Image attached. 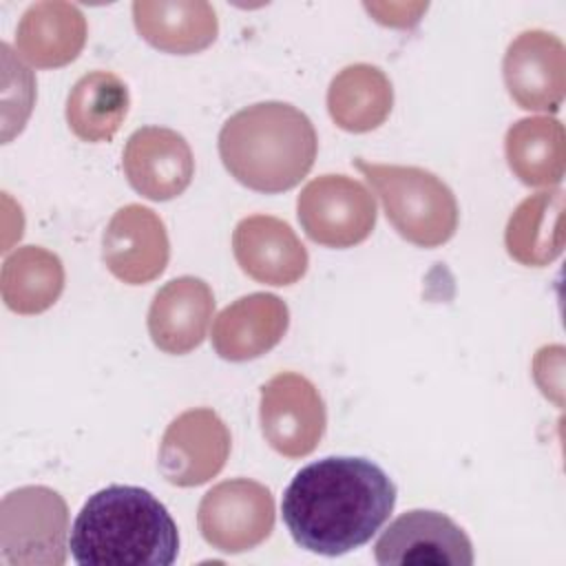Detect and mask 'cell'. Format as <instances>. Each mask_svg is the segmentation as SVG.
Here are the masks:
<instances>
[{
    "label": "cell",
    "instance_id": "6da1fadb",
    "mask_svg": "<svg viewBox=\"0 0 566 566\" xmlns=\"http://www.w3.org/2000/svg\"><path fill=\"white\" fill-rule=\"evenodd\" d=\"M396 484L371 460L327 455L303 467L281 502L292 539L316 555L338 557L367 544L389 520Z\"/></svg>",
    "mask_w": 566,
    "mask_h": 566
},
{
    "label": "cell",
    "instance_id": "7a4b0ae2",
    "mask_svg": "<svg viewBox=\"0 0 566 566\" xmlns=\"http://www.w3.org/2000/svg\"><path fill=\"white\" fill-rule=\"evenodd\" d=\"M69 548L82 566H170L179 555V531L150 491L111 484L80 509Z\"/></svg>",
    "mask_w": 566,
    "mask_h": 566
},
{
    "label": "cell",
    "instance_id": "3957f363",
    "mask_svg": "<svg viewBox=\"0 0 566 566\" xmlns=\"http://www.w3.org/2000/svg\"><path fill=\"white\" fill-rule=\"evenodd\" d=\"M318 137L310 117L287 102H259L230 115L219 133L226 170L256 192H285L314 166Z\"/></svg>",
    "mask_w": 566,
    "mask_h": 566
},
{
    "label": "cell",
    "instance_id": "277c9868",
    "mask_svg": "<svg viewBox=\"0 0 566 566\" xmlns=\"http://www.w3.org/2000/svg\"><path fill=\"white\" fill-rule=\"evenodd\" d=\"M354 164L371 184L387 219L402 239L420 248H436L455 234L458 201L438 175L418 166L371 164L363 159Z\"/></svg>",
    "mask_w": 566,
    "mask_h": 566
},
{
    "label": "cell",
    "instance_id": "5b68a950",
    "mask_svg": "<svg viewBox=\"0 0 566 566\" xmlns=\"http://www.w3.org/2000/svg\"><path fill=\"white\" fill-rule=\"evenodd\" d=\"M69 509L49 486H20L0 504V562L4 566H62Z\"/></svg>",
    "mask_w": 566,
    "mask_h": 566
},
{
    "label": "cell",
    "instance_id": "8992f818",
    "mask_svg": "<svg viewBox=\"0 0 566 566\" xmlns=\"http://www.w3.org/2000/svg\"><path fill=\"white\" fill-rule=\"evenodd\" d=\"M296 214L305 234L327 248L363 243L376 226V199L347 175H321L296 199Z\"/></svg>",
    "mask_w": 566,
    "mask_h": 566
},
{
    "label": "cell",
    "instance_id": "52a82bcc",
    "mask_svg": "<svg viewBox=\"0 0 566 566\" xmlns=\"http://www.w3.org/2000/svg\"><path fill=\"white\" fill-rule=\"evenodd\" d=\"M201 537L217 551L245 553L274 528V497L263 484L234 478L214 484L199 502Z\"/></svg>",
    "mask_w": 566,
    "mask_h": 566
},
{
    "label": "cell",
    "instance_id": "ba28073f",
    "mask_svg": "<svg viewBox=\"0 0 566 566\" xmlns=\"http://www.w3.org/2000/svg\"><path fill=\"white\" fill-rule=\"evenodd\" d=\"M261 431L268 444L285 458L310 455L327 424L325 402L303 374L281 371L261 387Z\"/></svg>",
    "mask_w": 566,
    "mask_h": 566
},
{
    "label": "cell",
    "instance_id": "9c48e42d",
    "mask_svg": "<svg viewBox=\"0 0 566 566\" xmlns=\"http://www.w3.org/2000/svg\"><path fill=\"white\" fill-rule=\"evenodd\" d=\"M230 429L208 407L179 413L159 442V471L175 486H199L214 478L230 455Z\"/></svg>",
    "mask_w": 566,
    "mask_h": 566
},
{
    "label": "cell",
    "instance_id": "30bf717a",
    "mask_svg": "<svg viewBox=\"0 0 566 566\" xmlns=\"http://www.w3.org/2000/svg\"><path fill=\"white\" fill-rule=\"evenodd\" d=\"M374 557L380 566H471L473 546L469 535L449 515L427 509H413L396 517L382 531L374 546Z\"/></svg>",
    "mask_w": 566,
    "mask_h": 566
},
{
    "label": "cell",
    "instance_id": "8fae6325",
    "mask_svg": "<svg viewBox=\"0 0 566 566\" xmlns=\"http://www.w3.org/2000/svg\"><path fill=\"white\" fill-rule=\"evenodd\" d=\"M502 75L509 95L524 111H557L566 91V49L553 33H520L506 49Z\"/></svg>",
    "mask_w": 566,
    "mask_h": 566
},
{
    "label": "cell",
    "instance_id": "7c38bea8",
    "mask_svg": "<svg viewBox=\"0 0 566 566\" xmlns=\"http://www.w3.org/2000/svg\"><path fill=\"white\" fill-rule=\"evenodd\" d=\"M170 256V241L164 221L146 206L119 208L102 237V259L108 272L128 283L142 285L157 279Z\"/></svg>",
    "mask_w": 566,
    "mask_h": 566
},
{
    "label": "cell",
    "instance_id": "4fadbf2b",
    "mask_svg": "<svg viewBox=\"0 0 566 566\" xmlns=\"http://www.w3.org/2000/svg\"><path fill=\"white\" fill-rule=\"evenodd\" d=\"M128 184L146 199L168 201L192 181L195 157L184 135L161 126L137 128L122 153Z\"/></svg>",
    "mask_w": 566,
    "mask_h": 566
},
{
    "label": "cell",
    "instance_id": "5bb4252c",
    "mask_svg": "<svg viewBox=\"0 0 566 566\" xmlns=\"http://www.w3.org/2000/svg\"><path fill=\"white\" fill-rule=\"evenodd\" d=\"M232 252L239 268L268 285H292L307 272V250L283 219L252 214L237 223Z\"/></svg>",
    "mask_w": 566,
    "mask_h": 566
},
{
    "label": "cell",
    "instance_id": "9a60e30c",
    "mask_svg": "<svg viewBox=\"0 0 566 566\" xmlns=\"http://www.w3.org/2000/svg\"><path fill=\"white\" fill-rule=\"evenodd\" d=\"M290 325L283 298L254 292L237 298L212 323V347L223 360L243 363L263 356L281 343Z\"/></svg>",
    "mask_w": 566,
    "mask_h": 566
},
{
    "label": "cell",
    "instance_id": "2e32d148",
    "mask_svg": "<svg viewBox=\"0 0 566 566\" xmlns=\"http://www.w3.org/2000/svg\"><path fill=\"white\" fill-rule=\"evenodd\" d=\"M214 314V294L203 279L179 276L168 281L148 310V334L166 354H188L206 338Z\"/></svg>",
    "mask_w": 566,
    "mask_h": 566
},
{
    "label": "cell",
    "instance_id": "e0dca14e",
    "mask_svg": "<svg viewBox=\"0 0 566 566\" xmlns=\"http://www.w3.org/2000/svg\"><path fill=\"white\" fill-rule=\"evenodd\" d=\"M133 20L150 46L175 55L208 49L219 31L214 7L203 0H137Z\"/></svg>",
    "mask_w": 566,
    "mask_h": 566
},
{
    "label": "cell",
    "instance_id": "ac0fdd59",
    "mask_svg": "<svg viewBox=\"0 0 566 566\" xmlns=\"http://www.w3.org/2000/svg\"><path fill=\"white\" fill-rule=\"evenodd\" d=\"M86 42V20L71 2H35L20 18L18 53L35 69H55L73 62Z\"/></svg>",
    "mask_w": 566,
    "mask_h": 566
},
{
    "label": "cell",
    "instance_id": "d6986e66",
    "mask_svg": "<svg viewBox=\"0 0 566 566\" xmlns=\"http://www.w3.org/2000/svg\"><path fill=\"white\" fill-rule=\"evenodd\" d=\"M504 243L522 265L553 263L564 250V190L553 188L526 197L509 217Z\"/></svg>",
    "mask_w": 566,
    "mask_h": 566
},
{
    "label": "cell",
    "instance_id": "ffe728a7",
    "mask_svg": "<svg viewBox=\"0 0 566 566\" xmlns=\"http://www.w3.org/2000/svg\"><path fill=\"white\" fill-rule=\"evenodd\" d=\"M394 88L382 69L349 64L338 71L327 88V111L334 124L347 133L378 128L391 113Z\"/></svg>",
    "mask_w": 566,
    "mask_h": 566
},
{
    "label": "cell",
    "instance_id": "44dd1931",
    "mask_svg": "<svg viewBox=\"0 0 566 566\" xmlns=\"http://www.w3.org/2000/svg\"><path fill=\"white\" fill-rule=\"evenodd\" d=\"M504 150L509 168L526 186L551 188L564 177V126L548 115L515 122L506 130Z\"/></svg>",
    "mask_w": 566,
    "mask_h": 566
},
{
    "label": "cell",
    "instance_id": "7402d4cb",
    "mask_svg": "<svg viewBox=\"0 0 566 566\" xmlns=\"http://www.w3.org/2000/svg\"><path fill=\"white\" fill-rule=\"evenodd\" d=\"M62 290L64 265L57 254L40 245H22L2 263V301L15 314H40L49 310Z\"/></svg>",
    "mask_w": 566,
    "mask_h": 566
},
{
    "label": "cell",
    "instance_id": "603a6c76",
    "mask_svg": "<svg viewBox=\"0 0 566 566\" xmlns=\"http://www.w3.org/2000/svg\"><path fill=\"white\" fill-rule=\"evenodd\" d=\"M128 88L108 71L82 75L66 97L69 128L84 142H108L128 115Z\"/></svg>",
    "mask_w": 566,
    "mask_h": 566
}]
</instances>
